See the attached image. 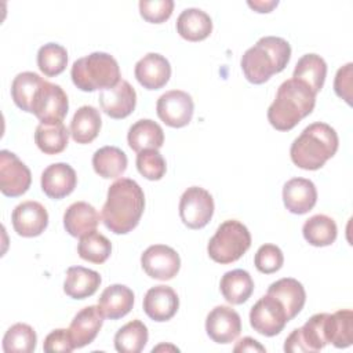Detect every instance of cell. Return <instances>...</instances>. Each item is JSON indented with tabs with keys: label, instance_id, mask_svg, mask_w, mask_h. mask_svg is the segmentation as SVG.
<instances>
[{
	"label": "cell",
	"instance_id": "cell-1",
	"mask_svg": "<svg viewBox=\"0 0 353 353\" xmlns=\"http://www.w3.org/2000/svg\"><path fill=\"white\" fill-rule=\"evenodd\" d=\"M143 210L142 188L134 179L120 178L109 186L101 216L110 232L125 234L139 223Z\"/></svg>",
	"mask_w": 353,
	"mask_h": 353
},
{
	"label": "cell",
	"instance_id": "cell-2",
	"mask_svg": "<svg viewBox=\"0 0 353 353\" xmlns=\"http://www.w3.org/2000/svg\"><path fill=\"white\" fill-rule=\"evenodd\" d=\"M316 105V94L302 81L288 79L277 90L274 101L268 109V120L279 131L292 130Z\"/></svg>",
	"mask_w": 353,
	"mask_h": 353
},
{
	"label": "cell",
	"instance_id": "cell-3",
	"mask_svg": "<svg viewBox=\"0 0 353 353\" xmlns=\"http://www.w3.org/2000/svg\"><path fill=\"white\" fill-rule=\"evenodd\" d=\"M291 58L290 43L279 36H263L241 57L240 65L245 79L252 84L268 81L285 69Z\"/></svg>",
	"mask_w": 353,
	"mask_h": 353
},
{
	"label": "cell",
	"instance_id": "cell-4",
	"mask_svg": "<svg viewBox=\"0 0 353 353\" xmlns=\"http://www.w3.org/2000/svg\"><path fill=\"white\" fill-rule=\"evenodd\" d=\"M339 139L336 131L327 123L309 124L290 148L292 163L302 170H319L338 150Z\"/></svg>",
	"mask_w": 353,
	"mask_h": 353
},
{
	"label": "cell",
	"instance_id": "cell-5",
	"mask_svg": "<svg viewBox=\"0 0 353 353\" xmlns=\"http://www.w3.org/2000/svg\"><path fill=\"white\" fill-rule=\"evenodd\" d=\"M70 77L73 84L81 91H102L119 83L120 68L110 54L95 51L73 62Z\"/></svg>",
	"mask_w": 353,
	"mask_h": 353
},
{
	"label": "cell",
	"instance_id": "cell-6",
	"mask_svg": "<svg viewBox=\"0 0 353 353\" xmlns=\"http://www.w3.org/2000/svg\"><path fill=\"white\" fill-rule=\"evenodd\" d=\"M251 245V234L245 225L236 219L222 222L210 239L207 252L218 263L226 265L240 259Z\"/></svg>",
	"mask_w": 353,
	"mask_h": 353
},
{
	"label": "cell",
	"instance_id": "cell-7",
	"mask_svg": "<svg viewBox=\"0 0 353 353\" xmlns=\"http://www.w3.org/2000/svg\"><path fill=\"white\" fill-rule=\"evenodd\" d=\"M327 316L328 313L313 314L301 328H295L284 342V352H319L327 343Z\"/></svg>",
	"mask_w": 353,
	"mask_h": 353
},
{
	"label": "cell",
	"instance_id": "cell-8",
	"mask_svg": "<svg viewBox=\"0 0 353 353\" xmlns=\"http://www.w3.org/2000/svg\"><path fill=\"white\" fill-rule=\"evenodd\" d=\"M214 199L200 186L188 188L179 199V216L189 229H201L212 218Z\"/></svg>",
	"mask_w": 353,
	"mask_h": 353
},
{
	"label": "cell",
	"instance_id": "cell-9",
	"mask_svg": "<svg viewBox=\"0 0 353 353\" xmlns=\"http://www.w3.org/2000/svg\"><path fill=\"white\" fill-rule=\"evenodd\" d=\"M287 313L279 299L266 294L258 299L250 312V324L261 335L274 336L288 323Z\"/></svg>",
	"mask_w": 353,
	"mask_h": 353
},
{
	"label": "cell",
	"instance_id": "cell-10",
	"mask_svg": "<svg viewBox=\"0 0 353 353\" xmlns=\"http://www.w3.org/2000/svg\"><path fill=\"white\" fill-rule=\"evenodd\" d=\"M32 183V174L19 157L3 149L0 152V190L8 197H18L28 192Z\"/></svg>",
	"mask_w": 353,
	"mask_h": 353
},
{
	"label": "cell",
	"instance_id": "cell-11",
	"mask_svg": "<svg viewBox=\"0 0 353 353\" xmlns=\"http://www.w3.org/2000/svg\"><path fill=\"white\" fill-rule=\"evenodd\" d=\"M156 112L163 123L174 128H181L190 123L194 103L188 92L182 90H171L159 97Z\"/></svg>",
	"mask_w": 353,
	"mask_h": 353
},
{
	"label": "cell",
	"instance_id": "cell-12",
	"mask_svg": "<svg viewBox=\"0 0 353 353\" xmlns=\"http://www.w3.org/2000/svg\"><path fill=\"white\" fill-rule=\"evenodd\" d=\"M68 109L69 101L63 88L46 80L34 99L32 113L40 123H61L68 114Z\"/></svg>",
	"mask_w": 353,
	"mask_h": 353
},
{
	"label": "cell",
	"instance_id": "cell-13",
	"mask_svg": "<svg viewBox=\"0 0 353 353\" xmlns=\"http://www.w3.org/2000/svg\"><path fill=\"white\" fill-rule=\"evenodd\" d=\"M141 265L149 277L165 281L174 279L179 272L181 258L174 248L165 244H154L143 251Z\"/></svg>",
	"mask_w": 353,
	"mask_h": 353
},
{
	"label": "cell",
	"instance_id": "cell-14",
	"mask_svg": "<svg viewBox=\"0 0 353 353\" xmlns=\"http://www.w3.org/2000/svg\"><path fill=\"white\" fill-rule=\"evenodd\" d=\"M205 331L216 343H232L241 331L240 314L230 306H215L205 319Z\"/></svg>",
	"mask_w": 353,
	"mask_h": 353
},
{
	"label": "cell",
	"instance_id": "cell-15",
	"mask_svg": "<svg viewBox=\"0 0 353 353\" xmlns=\"http://www.w3.org/2000/svg\"><path fill=\"white\" fill-rule=\"evenodd\" d=\"M12 228L22 237H36L44 232L48 225V212L46 207L34 200L19 203L11 214Z\"/></svg>",
	"mask_w": 353,
	"mask_h": 353
},
{
	"label": "cell",
	"instance_id": "cell-16",
	"mask_svg": "<svg viewBox=\"0 0 353 353\" xmlns=\"http://www.w3.org/2000/svg\"><path fill=\"white\" fill-rule=\"evenodd\" d=\"M99 105L112 119H124L132 113L137 105V92L127 80H119L113 87L99 92Z\"/></svg>",
	"mask_w": 353,
	"mask_h": 353
},
{
	"label": "cell",
	"instance_id": "cell-17",
	"mask_svg": "<svg viewBox=\"0 0 353 353\" xmlns=\"http://www.w3.org/2000/svg\"><path fill=\"white\" fill-rule=\"evenodd\" d=\"M134 73L143 88L159 90L168 83L171 77V65L161 54L149 52L135 63Z\"/></svg>",
	"mask_w": 353,
	"mask_h": 353
},
{
	"label": "cell",
	"instance_id": "cell-18",
	"mask_svg": "<svg viewBox=\"0 0 353 353\" xmlns=\"http://www.w3.org/2000/svg\"><path fill=\"white\" fill-rule=\"evenodd\" d=\"M179 307V298L170 285H154L143 298V312L153 321H167L175 316Z\"/></svg>",
	"mask_w": 353,
	"mask_h": 353
},
{
	"label": "cell",
	"instance_id": "cell-19",
	"mask_svg": "<svg viewBox=\"0 0 353 353\" xmlns=\"http://www.w3.org/2000/svg\"><path fill=\"white\" fill-rule=\"evenodd\" d=\"M76 183V171L68 163L50 164L41 172V190L55 200L70 194L74 190Z\"/></svg>",
	"mask_w": 353,
	"mask_h": 353
},
{
	"label": "cell",
	"instance_id": "cell-20",
	"mask_svg": "<svg viewBox=\"0 0 353 353\" xmlns=\"http://www.w3.org/2000/svg\"><path fill=\"white\" fill-rule=\"evenodd\" d=\"M283 201L290 212L306 214L317 201V189L310 179L292 178L283 186Z\"/></svg>",
	"mask_w": 353,
	"mask_h": 353
},
{
	"label": "cell",
	"instance_id": "cell-21",
	"mask_svg": "<svg viewBox=\"0 0 353 353\" xmlns=\"http://www.w3.org/2000/svg\"><path fill=\"white\" fill-rule=\"evenodd\" d=\"M103 314L99 306L90 305L83 307L72 320L69 332L76 349L90 345L98 335L102 324Z\"/></svg>",
	"mask_w": 353,
	"mask_h": 353
},
{
	"label": "cell",
	"instance_id": "cell-22",
	"mask_svg": "<svg viewBox=\"0 0 353 353\" xmlns=\"http://www.w3.org/2000/svg\"><path fill=\"white\" fill-rule=\"evenodd\" d=\"M266 294L281 302L288 320H292L302 310L306 301V292L302 283L292 277H284L272 283Z\"/></svg>",
	"mask_w": 353,
	"mask_h": 353
},
{
	"label": "cell",
	"instance_id": "cell-23",
	"mask_svg": "<svg viewBox=\"0 0 353 353\" xmlns=\"http://www.w3.org/2000/svg\"><path fill=\"white\" fill-rule=\"evenodd\" d=\"M98 306L105 317L110 320L121 319L134 306V292L124 284H112L102 291Z\"/></svg>",
	"mask_w": 353,
	"mask_h": 353
},
{
	"label": "cell",
	"instance_id": "cell-24",
	"mask_svg": "<svg viewBox=\"0 0 353 353\" xmlns=\"http://www.w3.org/2000/svg\"><path fill=\"white\" fill-rule=\"evenodd\" d=\"M98 211L87 201H76L70 204L63 214V226L73 237H81L97 229L99 225Z\"/></svg>",
	"mask_w": 353,
	"mask_h": 353
},
{
	"label": "cell",
	"instance_id": "cell-25",
	"mask_svg": "<svg viewBox=\"0 0 353 353\" xmlns=\"http://www.w3.org/2000/svg\"><path fill=\"white\" fill-rule=\"evenodd\" d=\"M101 281L98 272L83 266H70L66 270L63 291L73 299H85L97 292Z\"/></svg>",
	"mask_w": 353,
	"mask_h": 353
},
{
	"label": "cell",
	"instance_id": "cell-26",
	"mask_svg": "<svg viewBox=\"0 0 353 353\" xmlns=\"http://www.w3.org/2000/svg\"><path fill=\"white\" fill-rule=\"evenodd\" d=\"M176 32L188 41L204 40L212 32V19L200 8H185L176 19Z\"/></svg>",
	"mask_w": 353,
	"mask_h": 353
},
{
	"label": "cell",
	"instance_id": "cell-27",
	"mask_svg": "<svg viewBox=\"0 0 353 353\" xmlns=\"http://www.w3.org/2000/svg\"><path fill=\"white\" fill-rule=\"evenodd\" d=\"M128 146L134 152L145 149H160L164 143V131L156 121L150 119H141L135 121L127 134Z\"/></svg>",
	"mask_w": 353,
	"mask_h": 353
},
{
	"label": "cell",
	"instance_id": "cell-28",
	"mask_svg": "<svg viewBox=\"0 0 353 353\" xmlns=\"http://www.w3.org/2000/svg\"><path fill=\"white\" fill-rule=\"evenodd\" d=\"M101 125L102 119L99 110L94 106L84 105L73 114L70 121V135L77 143H90L98 137Z\"/></svg>",
	"mask_w": 353,
	"mask_h": 353
},
{
	"label": "cell",
	"instance_id": "cell-29",
	"mask_svg": "<svg viewBox=\"0 0 353 353\" xmlns=\"http://www.w3.org/2000/svg\"><path fill=\"white\" fill-rule=\"evenodd\" d=\"M219 290L229 303L241 305L251 296L254 291V280L247 270H229L222 276Z\"/></svg>",
	"mask_w": 353,
	"mask_h": 353
},
{
	"label": "cell",
	"instance_id": "cell-30",
	"mask_svg": "<svg viewBox=\"0 0 353 353\" xmlns=\"http://www.w3.org/2000/svg\"><path fill=\"white\" fill-rule=\"evenodd\" d=\"M327 76V63L317 54H305L301 57L295 65L292 79L305 83L314 94H317L323 85Z\"/></svg>",
	"mask_w": 353,
	"mask_h": 353
},
{
	"label": "cell",
	"instance_id": "cell-31",
	"mask_svg": "<svg viewBox=\"0 0 353 353\" xmlns=\"http://www.w3.org/2000/svg\"><path fill=\"white\" fill-rule=\"evenodd\" d=\"M44 81L46 80L34 72L18 73L11 84V97L14 103L23 112L32 113L34 99Z\"/></svg>",
	"mask_w": 353,
	"mask_h": 353
},
{
	"label": "cell",
	"instance_id": "cell-32",
	"mask_svg": "<svg viewBox=\"0 0 353 353\" xmlns=\"http://www.w3.org/2000/svg\"><path fill=\"white\" fill-rule=\"evenodd\" d=\"M127 156L117 146L99 148L92 156L94 171L106 179L117 178L127 170Z\"/></svg>",
	"mask_w": 353,
	"mask_h": 353
},
{
	"label": "cell",
	"instance_id": "cell-33",
	"mask_svg": "<svg viewBox=\"0 0 353 353\" xmlns=\"http://www.w3.org/2000/svg\"><path fill=\"white\" fill-rule=\"evenodd\" d=\"M69 141V130L61 123H40L34 131V142L46 154H57L65 150Z\"/></svg>",
	"mask_w": 353,
	"mask_h": 353
},
{
	"label": "cell",
	"instance_id": "cell-34",
	"mask_svg": "<svg viewBox=\"0 0 353 353\" xmlns=\"http://www.w3.org/2000/svg\"><path fill=\"white\" fill-rule=\"evenodd\" d=\"M302 233L305 240L314 247H325L331 245L336 239V223L332 218L317 214L310 216L302 228Z\"/></svg>",
	"mask_w": 353,
	"mask_h": 353
},
{
	"label": "cell",
	"instance_id": "cell-35",
	"mask_svg": "<svg viewBox=\"0 0 353 353\" xmlns=\"http://www.w3.org/2000/svg\"><path fill=\"white\" fill-rule=\"evenodd\" d=\"M327 339L338 349H343L353 342V312L341 309L327 316Z\"/></svg>",
	"mask_w": 353,
	"mask_h": 353
},
{
	"label": "cell",
	"instance_id": "cell-36",
	"mask_svg": "<svg viewBox=\"0 0 353 353\" xmlns=\"http://www.w3.org/2000/svg\"><path fill=\"white\" fill-rule=\"evenodd\" d=\"M148 328L141 320H131L114 335V349L120 353H139L148 343Z\"/></svg>",
	"mask_w": 353,
	"mask_h": 353
},
{
	"label": "cell",
	"instance_id": "cell-37",
	"mask_svg": "<svg viewBox=\"0 0 353 353\" xmlns=\"http://www.w3.org/2000/svg\"><path fill=\"white\" fill-rule=\"evenodd\" d=\"M37 335L25 323L11 325L3 336V350L6 353H32L36 349Z\"/></svg>",
	"mask_w": 353,
	"mask_h": 353
},
{
	"label": "cell",
	"instance_id": "cell-38",
	"mask_svg": "<svg viewBox=\"0 0 353 353\" xmlns=\"http://www.w3.org/2000/svg\"><path fill=\"white\" fill-rule=\"evenodd\" d=\"M79 256L92 263H103L112 254V243L103 234L92 230L80 237L77 244Z\"/></svg>",
	"mask_w": 353,
	"mask_h": 353
},
{
	"label": "cell",
	"instance_id": "cell-39",
	"mask_svg": "<svg viewBox=\"0 0 353 353\" xmlns=\"http://www.w3.org/2000/svg\"><path fill=\"white\" fill-rule=\"evenodd\" d=\"M68 65V51L58 43H47L37 51V66L47 77L61 74Z\"/></svg>",
	"mask_w": 353,
	"mask_h": 353
},
{
	"label": "cell",
	"instance_id": "cell-40",
	"mask_svg": "<svg viewBox=\"0 0 353 353\" xmlns=\"http://www.w3.org/2000/svg\"><path fill=\"white\" fill-rule=\"evenodd\" d=\"M137 168L149 181H159L167 171L163 154L157 149H145L137 154Z\"/></svg>",
	"mask_w": 353,
	"mask_h": 353
},
{
	"label": "cell",
	"instance_id": "cell-41",
	"mask_svg": "<svg viewBox=\"0 0 353 353\" xmlns=\"http://www.w3.org/2000/svg\"><path fill=\"white\" fill-rule=\"evenodd\" d=\"M284 263L283 251L274 244H263L258 248L254 256L255 268L265 274L277 272Z\"/></svg>",
	"mask_w": 353,
	"mask_h": 353
},
{
	"label": "cell",
	"instance_id": "cell-42",
	"mask_svg": "<svg viewBox=\"0 0 353 353\" xmlns=\"http://www.w3.org/2000/svg\"><path fill=\"white\" fill-rule=\"evenodd\" d=\"M174 10L172 0H141L139 12L141 17L152 23H161L167 21Z\"/></svg>",
	"mask_w": 353,
	"mask_h": 353
},
{
	"label": "cell",
	"instance_id": "cell-43",
	"mask_svg": "<svg viewBox=\"0 0 353 353\" xmlns=\"http://www.w3.org/2000/svg\"><path fill=\"white\" fill-rule=\"evenodd\" d=\"M43 349L47 353H52V352H62V353H70L72 350H74V345L70 336L69 330L65 328H58L51 331L43 343Z\"/></svg>",
	"mask_w": 353,
	"mask_h": 353
},
{
	"label": "cell",
	"instance_id": "cell-44",
	"mask_svg": "<svg viewBox=\"0 0 353 353\" xmlns=\"http://www.w3.org/2000/svg\"><path fill=\"white\" fill-rule=\"evenodd\" d=\"M352 62L346 63L345 66L339 68L336 74H335V80H334V90L335 94L345 99L349 105L352 103Z\"/></svg>",
	"mask_w": 353,
	"mask_h": 353
},
{
	"label": "cell",
	"instance_id": "cell-45",
	"mask_svg": "<svg viewBox=\"0 0 353 353\" xmlns=\"http://www.w3.org/2000/svg\"><path fill=\"white\" fill-rule=\"evenodd\" d=\"M236 353L237 352H266L265 346H262L256 339L251 336H244L237 342V345L233 349Z\"/></svg>",
	"mask_w": 353,
	"mask_h": 353
},
{
	"label": "cell",
	"instance_id": "cell-46",
	"mask_svg": "<svg viewBox=\"0 0 353 353\" xmlns=\"http://www.w3.org/2000/svg\"><path fill=\"white\" fill-rule=\"evenodd\" d=\"M251 8H254L258 12H270L277 4V0H255V1H248L247 3Z\"/></svg>",
	"mask_w": 353,
	"mask_h": 353
}]
</instances>
